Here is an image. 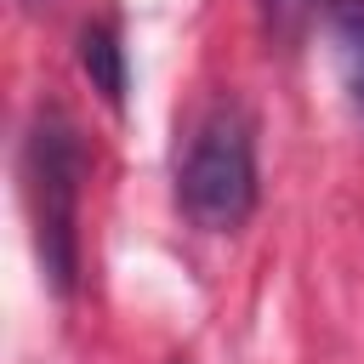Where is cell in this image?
<instances>
[{"mask_svg":"<svg viewBox=\"0 0 364 364\" xmlns=\"http://www.w3.org/2000/svg\"><path fill=\"white\" fill-rule=\"evenodd\" d=\"M176 205L205 233H233L256 210V125L239 97H216L188 125L176 159Z\"/></svg>","mask_w":364,"mask_h":364,"instance_id":"1","label":"cell"},{"mask_svg":"<svg viewBox=\"0 0 364 364\" xmlns=\"http://www.w3.org/2000/svg\"><path fill=\"white\" fill-rule=\"evenodd\" d=\"M23 6H34V11H40V6H46V0H23Z\"/></svg>","mask_w":364,"mask_h":364,"instance_id":"6","label":"cell"},{"mask_svg":"<svg viewBox=\"0 0 364 364\" xmlns=\"http://www.w3.org/2000/svg\"><path fill=\"white\" fill-rule=\"evenodd\" d=\"M80 182H85V142L63 108H40L23 142V199L34 216V250L40 267L57 290L74 284L80 273Z\"/></svg>","mask_w":364,"mask_h":364,"instance_id":"2","label":"cell"},{"mask_svg":"<svg viewBox=\"0 0 364 364\" xmlns=\"http://www.w3.org/2000/svg\"><path fill=\"white\" fill-rule=\"evenodd\" d=\"M80 68H85V80H91V91L108 102V108H119L125 102V46H119V34H114V23H85L80 28Z\"/></svg>","mask_w":364,"mask_h":364,"instance_id":"3","label":"cell"},{"mask_svg":"<svg viewBox=\"0 0 364 364\" xmlns=\"http://www.w3.org/2000/svg\"><path fill=\"white\" fill-rule=\"evenodd\" d=\"M330 6H336V0H262V28H267V40H279V46H301L307 28H313Z\"/></svg>","mask_w":364,"mask_h":364,"instance_id":"5","label":"cell"},{"mask_svg":"<svg viewBox=\"0 0 364 364\" xmlns=\"http://www.w3.org/2000/svg\"><path fill=\"white\" fill-rule=\"evenodd\" d=\"M330 40H336L347 97L364 108V0H336L330 6Z\"/></svg>","mask_w":364,"mask_h":364,"instance_id":"4","label":"cell"}]
</instances>
